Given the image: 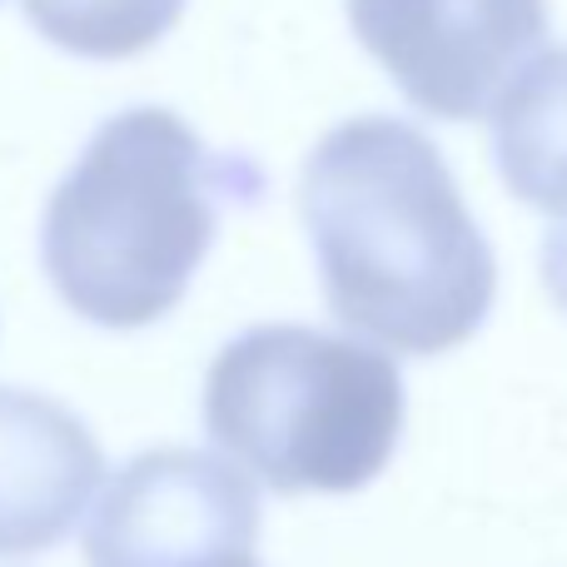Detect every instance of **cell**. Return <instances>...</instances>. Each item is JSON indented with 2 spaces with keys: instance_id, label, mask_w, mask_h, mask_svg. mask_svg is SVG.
<instances>
[{
  "instance_id": "obj_1",
  "label": "cell",
  "mask_w": 567,
  "mask_h": 567,
  "mask_svg": "<svg viewBox=\"0 0 567 567\" xmlns=\"http://www.w3.org/2000/svg\"><path fill=\"white\" fill-rule=\"evenodd\" d=\"M299 219L343 329L419 359L483 329L498 259L419 125L359 115L329 130L299 175Z\"/></svg>"
},
{
  "instance_id": "obj_2",
  "label": "cell",
  "mask_w": 567,
  "mask_h": 567,
  "mask_svg": "<svg viewBox=\"0 0 567 567\" xmlns=\"http://www.w3.org/2000/svg\"><path fill=\"white\" fill-rule=\"evenodd\" d=\"M259 195L265 175L215 155L175 110H120L50 195L40 265L80 319L145 329L185 299L225 209Z\"/></svg>"
},
{
  "instance_id": "obj_3",
  "label": "cell",
  "mask_w": 567,
  "mask_h": 567,
  "mask_svg": "<svg viewBox=\"0 0 567 567\" xmlns=\"http://www.w3.org/2000/svg\"><path fill=\"white\" fill-rule=\"evenodd\" d=\"M399 429L403 379L379 343L259 323L209 363V443L275 493L363 488L389 468Z\"/></svg>"
},
{
  "instance_id": "obj_4",
  "label": "cell",
  "mask_w": 567,
  "mask_h": 567,
  "mask_svg": "<svg viewBox=\"0 0 567 567\" xmlns=\"http://www.w3.org/2000/svg\"><path fill=\"white\" fill-rule=\"evenodd\" d=\"M359 45L409 105L433 120H478L548 40V0H349Z\"/></svg>"
},
{
  "instance_id": "obj_5",
  "label": "cell",
  "mask_w": 567,
  "mask_h": 567,
  "mask_svg": "<svg viewBox=\"0 0 567 567\" xmlns=\"http://www.w3.org/2000/svg\"><path fill=\"white\" fill-rule=\"evenodd\" d=\"M259 493L235 463L195 449H150L100 493L85 528L90 567H209L255 553Z\"/></svg>"
},
{
  "instance_id": "obj_6",
  "label": "cell",
  "mask_w": 567,
  "mask_h": 567,
  "mask_svg": "<svg viewBox=\"0 0 567 567\" xmlns=\"http://www.w3.org/2000/svg\"><path fill=\"white\" fill-rule=\"evenodd\" d=\"M100 478L105 453L65 403L0 383V558L70 538Z\"/></svg>"
},
{
  "instance_id": "obj_7",
  "label": "cell",
  "mask_w": 567,
  "mask_h": 567,
  "mask_svg": "<svg viewBox=\"0 0 567 567\" xmlns=\"http://www.w3.org/2000/svg\"><path fill=\"white\" fill-rule=\"evenodd\" d=\"M488 110L503 185L543 215H567V45L523 60Z\"/></svg>"
},
{
  "instance_id": "obj_8",
  "label": "cell",
  "mask_w": 567,
  "mask_h": 567,
  "mask_svg": "<svg viewBox=\"0 0 567 567\" xmlns=\"http://www.w3.org/2000/svg\"><path fill=\"white\" fill-rule=\"evenodd\" d=\"M25 20L80 60H130L169 35L185 0H20Z\"/></svg>"
},
{
  "instance_id": "obj_9",
  "label": "cell",
  "mask_w": 567,
  "mask_h": 567,
  "mask_svg": "<svg viewBox=\"0 0 567 567\" xmlns=\"http://www.w3.org/2000/svg\"><path fill=\"white\" fill-rule=\"evenodd\" d=\"M543 284H548L553 303L567 313V215H558V225L543 239Z\"/></svg>"
},
{
  "instance_id": "obj_10",
  "label": "cell",
  "mask_w": 567,
  "mask_h": 567,
  "mask_svg": "<svg viewBox=\"0 0 567 567\" xmlns=\"http://www.w3.org/2000/svg\"><path fill=\"white\" fill-rule=\"evenodd\" d=\"M209 567H265V563H255V553H235V558H219Z\"/></svg>"
}]
</instances>
